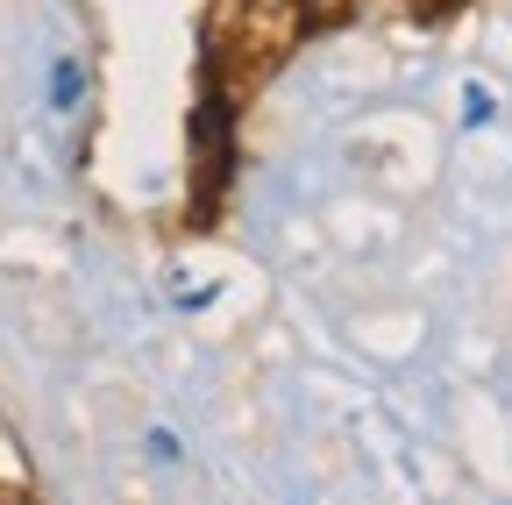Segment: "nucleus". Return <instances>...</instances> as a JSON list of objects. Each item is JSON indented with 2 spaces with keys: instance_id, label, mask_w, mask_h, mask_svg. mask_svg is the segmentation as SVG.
I'll use <instances>...</instances> for the list:
<instances>
[]
</instances>
